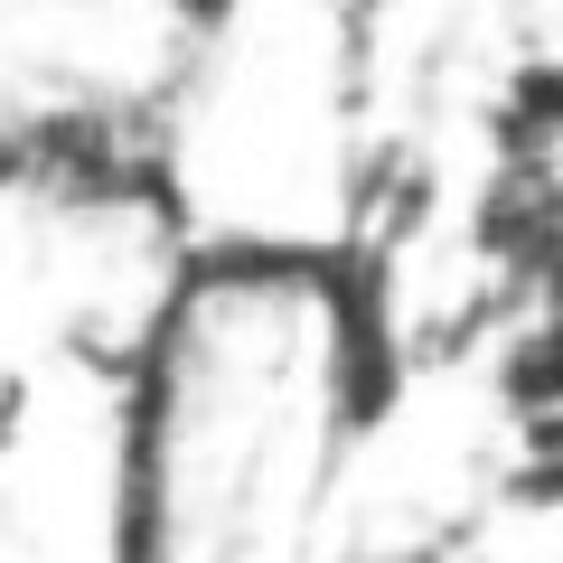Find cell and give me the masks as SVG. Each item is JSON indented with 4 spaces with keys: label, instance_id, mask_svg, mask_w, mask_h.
I'll return each instance as SVG.
<instances>
[{
    "label": "cell",
    "instance_id": "1",
    "mask_svg": "<svg viewBox=\"0 0 563 563\" xmlns=\"http://www.w3.org/2000/svg\"><path fill=\"white\" fill-rule=\"evenodd\" d=\"M404 563H432V554H404Z\"/></svg>",
    "mask_w": 563,
    "mask_h": 563
}]
</instances>
